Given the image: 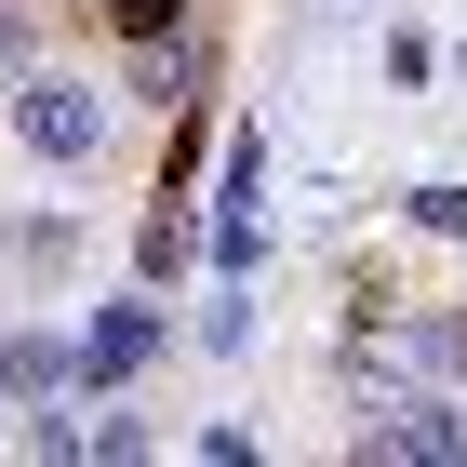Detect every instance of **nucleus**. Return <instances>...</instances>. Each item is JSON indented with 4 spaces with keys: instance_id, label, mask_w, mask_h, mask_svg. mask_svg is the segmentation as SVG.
Segmentation results:
<instances>
[{
    "instance_id": "5",
    "label": "nucleus",
    "mask_w": 467,
    "mask_h": 467,
    "mask_svg": "<svg viewBox=\"0 0 467 467\" xmlns=\"http://www.w3.org/2000/svg\"><path fill=\"white\" fill-rule=\"evenodd\" d=\"M254 201H267V147H227V227H214V267H227V281H241V267H254Z\"/></svg>"
},
{
    "instance_id": "8",
    "label": "nucleus",
    "mask_w": 467,
    "mask_h": 467,
    "mask_svg": "<svg viewBox=\"0 0 467 467\" xmlns=\"http://www.w3.org/2000/svg\"><path fill=\"white\" fill-rule=\"evenodd\" d=\"M0 67H27V14L14 0H0Z\"/></svg>"
},
{
    "instance_id": "1",
    "label": "nucleus",
    "mask_w": 467,
    "mask_h": 467,
    "mask_svg": "<svg viewBox=\"0 0 467 467\" xmlns=\"http://www.w3.org/2000/svg\"><path fill=\"white\" fill-rule=\"evenodd\" d=\"M348 454H374V467H467V400L454 388H360Z\"/></svg>"
},
{
    "instance_id": "7",
    "label": "nucleus",
    "mask_w": 467,
    "mask_h": 467,
    "mask_svg": "<svg viewBox=\"0 0 467 467\" xmlns=\"http://www.w3.org/2000/svg\"><path fill=\"white\" fill-rule=\"evenodd\" d=\"M414 227L428 241H467V187H414Z\"/></svg>"
},
{
    "instance_id": "2",
    "label": "nucleus",
    "mask_w": 467,
    "mask_h": 467,
    "mask_svg": "<svg viewBox=\"0 0 467 467\" xmlns=\"http://www.w3.org/2000/svg\"><path fill=\"white\" fill-rule=\"evenodd\" d=\"M14 147L27 161H54V174H80V161H108V94L67 67H14Z\"/></svg>"
},
{
    "instance_id": "3",
    "label": "nucleus",
    "mask_w": 467,
    "mask_h": 467,
    "mask_svg": "<svg viewBox=\"0 0 467 467\" xmlns=\"http://www.w3.org/2000/svg\"><path fill=\"white\" fill-rule=\"evenodd\" d=\"M134 360H161V307L120 294V307H94V334H80V388H120Z\"/></svg>"
},
{
    "instance_id": "6",
    "label": "nucleus",
    "mask_w": 467,
    "mask_h": 467,
    "mask_svg": "<svg viewBox=\"0 0 467 467\" xmlns=\"http://www.w3.org/2000/svg\"><path fill=\"white\" fill-rule=\"evenodd\" d=\"M134 267H147V281H174V267H187V214H174V201L134 227Z\"/></svg>"
},
{
    "instance_id": "4",
    "label": "nucleus",
    "mask_w": 467,
    "mask_h": 467,
    "mask_svg": "<svg viewBox=\"0 0 467 467\" xmlns=\"http://www.w3.org/2000/svg\"><path fill=\"white\" fill-rule=\"evenodd\" d=\"M80 388V348H67V334H14V348H0V400H14V414H27V400H67Z\"/></svg>"
},
{
    "instance_id": "9",
    "label": "nucleus",
    "mask_w": 467,
    "mask_h": 467,
    "mask_svg": "<svg viewBox=\"0 0 467 467\" xmlns=\"http://www.w3.org/2000/svg\"><path fill=\"white\" fill-rule=\"evenodd\" d=\"M0 441H14V400H0Z\"/></svg>"
}]
</instances>
